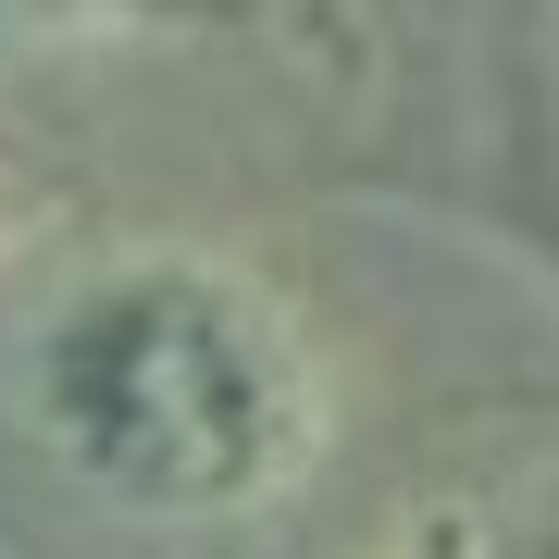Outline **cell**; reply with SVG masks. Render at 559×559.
<instances>
[{
  "label": "cell",
  "mask_w": 559,
  "mask_h": 559,
  "mask_svg": "<svg viewBox=\"0 0 559 559\" xmlns=\"http://www.w3.org/2000/svg\"><path fill=\"white\" fill-rule=\"evenodd\" d=\"M13 423L87 498L150 522L261 510L323 460V360L237 261H87L13 348Z\"/></svg>",
  "instance_id": "obj_1"
},
{
  "label": "cell",
  "mask_w": 559,
  "mask_h": 559,
  "mask_svg": "<svg viewBox=\"0 0 559 559\" xmlns=\"http://www.w3.org/2000/svg\"><path fill=\"white\" fill-rule=\"evenodd\" d=\"M112 0H0V50H50V38H87Z\"/></svg>",
  "instance_id": "obj_2"
},
{
  "label": "cell",
  "mask_w": 559,
  "mask_h": 559,
  "mask_svg": "<svg viewBox=\"0 0 559 559\" xmlns=\"http://www.w3.org/2000/svg\"><path fill=\"white\" fill-rule=\"evenodd\" d=\"M423 559H460V547H423Z\"/></svg>",
  "instance_id": "obj_3"
}]
</instances>
